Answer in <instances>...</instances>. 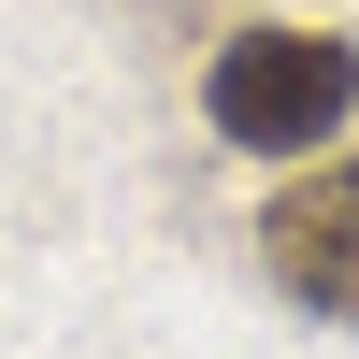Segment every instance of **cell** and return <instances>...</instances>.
<instances>
[{"label": "cell", "instance_id": "6da1fadb", "mask_svg": "<svg viewBox=\"0 0 359 359\" xmlns=\"http://www.w3.org/2000/svg\"><path fill=\"white\" fill-rule=\"evenodd\" d=\"M201 115L230 144H259V158H302L359 115V43L345 29H230L216 72H201Z\"/></svg>", "mask_w": 359, "mask_h": 359}, {"label": "cell", "instance_id": "7a4b0ae2", "mask_svg": "<svg viewBox=\"0 0 359 359\" xmlns=\"http://www.w3.org/2000/svg\"><path fill=\"white\" fill-rule=\"evenodd\" d=\"M259 259H273V287L302 316L359 331V158H331V172H302V187L259 201Z\"/></svg>", "mask_w": 359, "mask_h": 359}]
</instances>
